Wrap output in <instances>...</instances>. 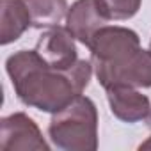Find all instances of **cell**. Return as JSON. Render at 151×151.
<instances>
[{
  "label": "cell",
  "instance_id": "obj_14",
  "mask_svg": "<svg viewBox=\"0 0 151 151\" xmlns=\"http://www.w3.org/2000/svg\"><path fill=\"white\" fill-rule=\"evenodd\" d=\"M149 50H151V43H149Z\"/></svg>",
  "mask_w": 151,
  "mask_h": 151
},
{
  "label": "cell",
  "instance_id": "obj_2",
  "mask_svg": "<svg viewBox=\"0 0 151 151\" xmlns=\"http://www.w3.org/2000/svg\"><path fill=\"white\" fill-rule=\"evenodd\" d=\"M48 137L62 151L98 149V109L89 96L80 94L68 107L52 114Z\"/></svg>",
  "mask_w": 151,
  "mask_h": 151
},
{
  "label": "cell",
  "instance_id": "obj_5",
  "mask_svg": "<svg viewBox=\"0 0 151 151\" xmlns=\"http://www.w3.org/2000/svg\"><path fill=\"white\" fill-rule=\"evenodd\" d=\"M0 147L4 151H50L39 126L25 112L0 119Z\"/></svg>",
  "mask_w": 151,
  "mask_h": 151
},
{
  "label": "cell",
  "instance_id": "obj_4",
  "mask_svg": "<svg viewBox=\"0 0 151 151\" xmlns=\"http://www.w3.org/2000/svg\"><path fill=\"white\" fill-rule=\"evenodd\" d=\"M93 66L117 62L140 48V37L135 30L119 25L101 27L89 43Z\"/></svg>",
  "mask_w": 151,
  "mask_h": 151
},
{
  "label": "cell",
  "instance_id": "obj_9",
  "mask_svg": "<svg viewBox=\"0 0 151 151\" xmlns=\"http://www.w3.org/2000/svg\"><path fill=\"white\" fill-rule=\"evenodd\" d=\"M32 27V18L25 0H2L0 9V43L4 46L14 43Z\"/></svg>",
  "mask_w": 151,
  "mask_h": 151
},
{
  "label": "cell",
  "instance_id": "obj_11",
  "mask_svg": "<svg viewBox=\"0 0 151 151\" xmlns=\"http://www.w3.org/2000/svg\"><path fill=\"white\" fill-rule=\"evenodd\" d=\"M105 13L109 14L110 22H121V20H130L133 18L140 6H142V0H100Z\"/></svg>",
  "mask_w": 151,
  "mask_h": 151
},
{
  "label": "cell",
  "instance_id": "obj_8",
  "mask_svg": "<svg viewBox=\"0 0 151 151\" xmlns=\"http://www.w3.org/2000/svg\"><path fill=\"white\" fill-rule=\"evenodd\" d=\"M107 101L114 117L123 123L133 124L144 121L151 112V101L137 87L130 86H112L105 89Z\"/></svg>",
  "mask_w": 151,
  "mask_h": 151
},
{
  "label": "cell",
  "instance_id": "obj_13",
  "mask_svg": "<svg viewBox=\"0 0 151 151\" xmlns=\"http://www.w3.org/2000/svg\"><path fill=\"white\" fill-rule=\"evenodd\" d=\"M146 123H147V128L151 130V112H149V116L146 117Z\"/></svg>",
  "mask_w": 151,
  "mask_h": 151
},
{
  "label": "cell",
  "instance_id": "obj_1",
  "mask_svg": "<svg viewBox=\"0 0 151 151\" xmlns=\"http://www.w3.org/2000/svg\"><path fill=\"white\" fill-rule=\"evenodd\" d=\"M6 71L18 100L41 112L55 114L78 98L91 82L93 62L78 59L69 69L48 66L36 50H20L7 57Z\"/></svg>",
  "mask_w": 151,
  "mask_h": 151
},
{
  "label": "cell",
  "instance_id": "obj_3",
  "mask_svg": "<svg viewBox=\"0 0 151 151\" xmlns=\"http://www.w3.org/2000/svg\"><path fill=\"white\" fill-rule=\"evenodd\" d=\"M93 69L103 89L112 86L147 89L151 87V50L139 48L117 62L93 66Z\"/></svg>",
  "mask_w": 151,
  "mask_h": 151
},
{
  "label": "cell",
  "instance_id": "obj_12",
  "mask_svg": "<svg viewBox=\"0 0 151 151\" xmlns=\"http://www.w3.org/2000/svg\"><path fill=\"white\" fill-rule=\"evenodd\" d=\"M139 149H151V135H149L144 142H140V144H139Z\"/></svg>",
  "mask_w": 151,
  "mask_h": 151
},
{
  "label": "cell",
  "instance_id": "obj_6",
  "mask_svg": "<svg viewBox=\"0 0 151 151\" xmlns=\"http://www.w3.org/2000/svg\"><path fill=\"white\" fill-rule=\"evenodd\" d=\"M75 41L77 39L66 27L57 25L41 34L34 50L48 66L55 69H69L78 62V50Z\"/></svg>",
  "mask_w": 151,
  "mask_h": 151
},
{
  "label": "cell",
  "instance_id": "obj_7",
  "mask_svg": "<svg viewBox=\"0 0 151 151\" xmlns=\"http://www.w3.org/2000/svg\"><path fill=\"white\" fill-rule=\"evenodd\" d=\"M109 22L110 18L100 0H77L66 14V29L84 46H89L94 34Z\"/></svg>",
  "mask_w": 151,
  "mask_h": 151
},
{
  "label": "cell",
  "instance_id": "obj_10",
  "mask_svg": "<svg viewBox=\"0 0 151 151\" xmlns=\"http://www.w3.org/2000/svg\"><path fill=\"white\" fill-rule=\"evenodd\" d=\"M29 7L32 27L52 29L57 27L68 14V0H25Z\"/></svg>",
  "mask_w": 151,
  "mask_h": 151
}]
</instances>
